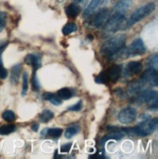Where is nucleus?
<instances>
[{
    "mask_svg": "<svg viewBox=\"0 0 158 159\" xmlns=\"http://www.w3.org/2000/svg\"><path fill=\"white\" fill-rule=\"evenodd\" d=\"M155 9V5L153 3H148L145 6L141 7V8L137 9L132 15L131 17L129 18L128 23H127V26H132L133 25H135L136 23L140 22L141 20H142L143 18L147 17L148 15H150Z\"/></svg>",
    "mask_w": 158,
    "mask_h": 159,
    "instance_id": "nucleus-2",
    "label": "nucleus"
},
{
    "mask_svg": "<svg viewBox=\"0 0 158 159\" xmlns=\"http://www.w3.org/2000/svg\"><path fill=\"white\" fill-rule=\"evenodd\" d=\"M80 131V127L78 125H75V126H71V127H68L65 131V138L66 139H70L73 136H75L76 134H78V132Z\"/></svg>",
    "mask_w": 158,
    "mask_h": 159,
    "instance_id": "nucleus-20",
    "label": "nucleus"
},
{
    "mask_svg": "<svg viewBox=\"0 0 158 159\" xmlns=\"http://www.w3.org/2000/svg\"><path fill=\"white\" fill-rule=\"evenodd\" d=\"M16 130V126L13 124H8V125H3L0 127V135H9L13 133Z\"/></svg>",
    "mask_w": 158,
    "mask_h": 159,
    "instance_id": "nucleus-22",
    "label": "nucleus"
},
{
    "mask_svg": "<svg viewBox=\"0 0 158 159\" xmlns=\"http://www.w3.org/2000/svg\"><path fill=\"white\" fill-rule=\"evenodd\" d=\"M123 136H124V134H123L122 132H119V131H113V132H111L108 135H106V136H105L104 138H102V141H101V144H105L109 140L119 141V140L122 139Z\"/></svg>",
    "mask_w": 158,
    "mask_h": 159,
    "instance_id": "nucleus-14",
    "label": "nucleus"
},
{
    "mask_svg": "<svg viewBox=\"0 0 158 159\" xmlns=\"http://www.w3.org/2000/svg\"><path fill=\"white\" fill-rule=\"evenodd\" d=\"M137 118V110L134 107H125L123 108L118 114V120L122 124L133 123Z\"/></svg>",
    "mask_w": 158,
    "mask_h": 159,
    "instance_id": "nucleus-5",
    "label": "nucleus"
},
{
    "mask_svg": "<svg viewBox=\"0 0 158 159\" xmlns=\"http://www.w3.org/2000/svg\"><path fill=\"white\" fill-rule=\"evenodd\" d=\"M47 131H48V129L43 130V131H42V133H41V136H42V137H43V136H46V135H47Z\"/></svg>",
    "mask_w": 158,
    "mask_h": 159,
    "instance_id": "nucleus-35",
    "label": "nucleus"
},
{
    "mask_svg": "<svg viewBox=\"0 0 158 159\" xmlns=\"http://www.w3.org/2000/svg\"><path fill=\"white\" fill-rule=\"evenodd\" d=\"M156 98H157L156 91L145 90V91L139 92L138 96H137V98H136V101L138 103H148Z\"/></svg>",
    "mask_w": 158,
    "mask_h": 159,
    "instance_id": "nucleus-7",
    "label": "nucleus"
},
{
    "mask_svg": "<svg viewBox=\"0 0 158 159\" xmlns=\"http://www.w3.org/2000/svg\"><path fill=\"white\" fill-rule=\"evenodd\" d=\"M147 52V48L145 46V43L141 38L135 39L131 45L129 46L128 49H126L127 57L129 56H137V55H142Z\"/></svg>",
    "mask_w": 158,
    "mask_h": 159,
    "instance_id": "nucleus-4",
    "label": "nucleus"
},
{
    "mask_svg": "<svg viewBox=\"0 0 158 159\" xmlns=\"http://www.w3.org/2000/svg\"><path fill=\"white\" fill-rule=\"evenodd\" d=\"M20 65H16L14 66L12 68V73H11V80L14 84H17L18 80H19V76H20Z\"/></svg>",
    "mask_w": 158,
    "mask_h": 159,
    "instance_id": "nucleus-18",
    "label": "nucleus"
},
{
    "mask_svg": "<svg viewBox=\"0 0 158 159\" xmlns=\"http://www.w3.org/2000/svg\"><path fill=\"white\" fill-rule=\"evenodd\" d=\"M29 89V81H27V73L25 72L23 75V96H25Z\"/></svg>",
    "mask_w": 158,
    "mask_h": 159,
    "instance_id": "nucleus-26",
    "label": "nucleus"
},
{
    "mask_svg": "<svg viewBox=\"0 0 158 159\" xmlns=\"http://www.w3.org/2000/svg\"><path fill=\"white\" fill-rule=\"evenodd\" d=\"M71 146H72V143H68L66 144H64V146L61 148V152H64V153L68 152V151H70V148H71Z\"/></svg>",
    "mask_w": 158,
    "mask_h": 159,
    "instance_id": "nucleus-32",
    "label": "nucleus"
},
{
    "mask_svg": "<svg viewBox=\"0 0 158 159\" xmlns=\"http://www.w3.org/2000/svg\"><path fill=\"white\" fill-rule=\"evenodd\" d=\"M109 19V11L107 9H102L92 18L91 25L95 27H102Z\"/></svg>",
    "mask_w": 158,
    "mask_h": 159,
    "instance_id": "nucleus-6",
    "label": "nucleus"
},
{
    "mask_svg": "<svg viewBox=\"0 0 158 159\" xmlns=\"http://www.w3.org/2000/svg\"><path fill=\"white\" fill-rule=\"evenodd\" d=\"M58 96L61 100H68L72 97V92L68 88H61L58 91Z\"/></svg>",
    "mask_w": 158,
    "mask_h": 159,
    "instance_id": "nucleus-19",
    "label": "nucleus"
},
{
    "mask_svg": "<svg viewBox=\"0 0 158 159\" xmlns=\"http://www.w3.org/2000/svg\"><path fill=\"white\" fill-rule=\"evenodd\" d=\"M25 61L27 65H31L34 70H37V68L41 66V56L37 54H29L25 58Z\"/></svg>",
    "mask_w": 158,
    "mask_h": 159,
    "instance_id": "nucleus-10",
    "label": "nucleus"
},
{
    "mask_svg": "<svg viewBox=\"0 0 158 159\" xmlns=\"http://www.w3.org/2000/svg\"><path fill=\"white\" fill-rule=\"evenodd\" d=\"M6 19H7L6 13H0V32L4 30V27L6 25Z\"/></svg>",
    "mask_w": 158,
    "mask_h": 159,
    "instance_id": "nucleus-28",
    "label": "nucleus"
},
{
    "mask_svg": "<svg viewBox=\"0 0 158 159\" xmlns=\"http://www.w3.org/2000/svg\"><path fill=\"white\" fill-rule=\"evenodd\" d=\"M107 80V76L105 72H102L99 76L97 77V79H96V82L97 83H106Z\"/></svg>",
    "mask_w": 158,
    "mask_h": 159,
    "instance_id": "nucleus-31",
    "label": "nucleus"
},
{
    "mask_svg": "<svg viewBox=\"0 0 158 159\" xmlns=\"http://www.w3.org/2000/svg\"><path fill=\"white\" fill-rule=\"evenodd\" d=\"M157 103H158V102H157V98H156L153 101L150 102V105L148 106V109H150V110H157Z\"/></svg>",
    "mask_w": 158,
    "mask_h": 159,
    "instance_id": "nucleus-33",
    "label": "nucleus"
},
{
    "mask_svg": "<svg viewBox=\"0 0 158 159\" xmlns=\"http://www.w3.org/2000/svg\"><path fill=\"white\" fill-rule=\"evenodd\" d=\"M43 99L49 101L51 103H53V105H55V106H61V102H61V99L58 95H55V94H52V93L44 94L43 95Z\"/></svg>",
    "mask_w": 158,
    "mask_h": 159,
    "instance_id": "nucleus-16",
    "label": "nucleus"
},
{
    "mask_svg": "<svg viewBox=\"0 0 158 159\" xmlns=\"http://www.w3.org/2000/svg\"><path fill=\"white\" fill-rule=\"evenodd\" d=\"M2 117H3V119L7 122H12L16 118L15 113H14L13 111H11V110H6V111H4L2 114Z\"/></svg>",
    "mask_w": 158,
    "mask_h": 159,
    "instance_id": "nucleus-25",
    "label": "nucleus"
},
{
    "mask_svg": "<svg viewBox=\"0 0 158 159\" xmlns=\"http://www.w3.org/2000/svg\"><path fill=\"white\" fill-rule=\"evenodd\" d=\"M7 75H8V72L5 70V67L3 66V64H2V59H1V53H0V78L1 79H4L7 77Z\"/></svg>",
    "mask_w": 158,
    "mask_h": 159,
    "instance_id": "nucleus-27",
    "label": "nucleus"
},
{
    "mask_svg": "<svg viewBox=\"0 0 158 159\" xmlns=\"http://www.w3.org/2000/svg\"><path fill=\"white\" fill-rule=\"evenodd\" d=\"M126 42V35L125 34H118L108 39L106 42L102 46L101 53L106 58H111L117 52H119L122 48H124Z\"/></svg>",
    "mask_w": 158,
    "mask_h": 159,
    "instance_id": "nucleus-1",
    "label": "nucleus"
},
{
    "mask_svg": "<svg viewBox=\"0 0 158 159\" xmlns=\"http://www.w3.org/2000/svg\"><path fill=\"white\" fill-rule=\"evenodd\" d=\"M53 117H54V113L51 111V110H49V109H44L43 111L40 113L39 119H40L41 122L47 123V122H49L51 119H53Z\"/></svg>",
    "mask_w": 158,
    "mask_h": 159,
    "instance_id": "nucleus-17",
    "label": "nucleus"
},
{
    "mask_svg": "<svg viewBox=\"0 0 158 159\" xmlns=\"http://www.w3.org/2000/svg\"><path fill=\"white\" fill-rule=\"evenodd\" d=\"M81 108H82V101H79L77 103H75L74 106L68 107L67 110H70V111H79Z\"/></svg>",
    "mask_w": 158,
    "mask_h": 159,
    "instance_id": "nucleus-30",
    "label": "nucleus"
},
{
    "mask_svg": "<svg viewBox=\"0 0 158 159\" xmlns=\"http://www.w3.org/2000/svg\"><path fill=\"white\" fill-rule=\"evenodd\" d=\"M38 128H39V124H37V123H32L31 124V129L33 130V131H36L38 130Z\"/></svg>",
    "mask_w": 158,
    "mask_h": 159,
    "instance_id": "nucleus-34",
    "label": "nucleus"
},
{
    "mask_svg": "<svg viewBox=\"0 0 158 159\" xmlns=\"http://www.w3.org/2000/svg\"><path fill=\"white\" fill-rule=\"evenodd\" d=\"M80 13V8L75 4V3H71L68 6H66L65 8V15L70 18V19H74L76 18Z\"/></svg>",
    "mask_w": 158,
    "mask_h": 159,
    "instance_id": "nucleus-13",
    "label": "nucleus"
},
{
    "mask_svg": "<svg viewBox=\"0 0 158 159\" xmlns=\"http://www.w3.org/2000/svg\"><path fill=\"white\" fill-rule=\"evenodd\" d=\"M32 86H33V90L34 91H38V90L40 89V84H39V82H38V79L36 77V75H35V70H34L33 72V76H32Z\"/></svg>",
    "mask_w": 158,
    "mask_h": 159,
    "instance_id": "nucleus-29",
    "label": "nucleus"
},
{
    "mask_svg": "<svg viewBox=\"0 0 158 159\" xmlns=\"http://www.w3.org/2000/svg\"><path fill=\"white\" fill-rule=\"evenodd\" d=\"M83 0H75V2H77V3H79V2H82Z\"/></svg>",
    "mask_w": 158,
    "mask_h": 159,
    "instance_id": "nucleus-36",
    "label": "nucleus"
},
{
    "mask_svg": "<svg viewBox=\"0 0 158 159\" xmlns=\"http://www.w3.org/2000/svg\"><path fill=\"white\" fill-rule=\"evenodd\" d=\"M158 74H157V70L154 68H148V70L142 74V80L146 83V84H150L151 86H157L158 84Z\"/></svg>",
    "mask_w": 158,
    "mask_h": 159,
    "instance_id": "nucleus-8",
    "label": "nucleus"
},
{
    "mask_svg": "<svg viewBox=\"0 0 158 159\" xmlns=\"http://www.w3.org/2000/svg\"><path fill=\"white\" fill-rule=\"evenodd\" d=\"M61 134H63V130L61 129H59V128H54V129H48L47 131V135L50 136L52 138H55V139H57L59 138Z\"/></svg>",
    "mask_w": 158,
    "mask_h": 159,
    "instance_id": "nucleus-24",
    "label": "nucleus"
},
{
    "mask_svg": "<svg viewBox=\"0 0 158 159\" xmlns=\"http://www.w3.org/2000/svg\"><path fill=\"white\" fill-rule=\"evenodd\" d=\"M157 65H158V55L154 54L153 56H151L147 60V66L149 68H154V70H157Z\"/></svg>",
    "mask_w": 158,
    "mask_h": 159,
    "instance_id": "nucleus-23",
    "label": "nucleus"
},
{
    "mask_svg": "<svg viewBox=\"0 0 158 159\" xmlns=\"http://www.w3.org/2000/svg\"><path fill=\"white\" fill-rule=\"evenodd\" d=\"M120 74H121V66H117V65H114L109 67L106 76H107V79H109L112 82H115L120 77Z\"/></svg>",
    "mask_w": 158,
    "mask_h": 159,
    "instance_id": "nucleus-11",
    "label": "nucleus"
},
{
    "mask_svg": "<svg viewBox=\"0 0 158 159\" xmlns=\"http://www.w3.org/2000/svg\"><path fill=\"white\" fill-rule=\"evenodd\" d=\"M142 70V65L140 61H129L127 65V70L131 74H137Z\"/></svg>",
    "mask_w": 158,
    "mask_h": 159,
    "instance_id": "nucleus-15",
    "label": "nucleus"
},
{
    "mask_svg": "<svg viewBox=\"0 0 158 159\" xmlns=\"http://www.w3.org/2000/svg\"><path fill=\"white\" fill-rule=\"evenodd\" d=\"M77 30V25H75L74 23H70V24H66L64 27H63V33L64 35H68L74 31Z\"/></svg>",
    "mask_w": 158,
    "mask_h": 159,
    "instance_id": "nucleus-21",
    "label": "nucleus"
},
{
    "mask_svg": "<svg viewBox=\"0 0 158 159\" xmlns=\"http://www.w3.org/2000/svg\"><path fill=\"white\" fill-rule=\"evenodd\" d=\"M131 5V0H120L114 6V12L116 14H124Z\"/></svg>",
    "mask_w": 158,
    "mask_h": 159,
    "instance_id": "nucleus-12",
    "label": "nucleus"
},
{
    "mask_svg": "<svg viewBox=\"0 0 158 159\" xmlns=\"http://www.w3.org/2000/svg\"><path fill=\"white\" fill-rule=\"evenodd\" d=\"M124 20L125 18L122 14H115L114 16L109 18L107 22L104 25V34L107 36L111 35L120 29Z\"/></svg>",
    "mask_w": 158,
    "mask_h": 159,
    "instance_id": "nucleus-3",
    "label": "nucleus"
},
{
    "mask_svg": "<svg viewBox=\"0 0 158 159\" xmlns=\"http://www.w3.org/2000/svg\"><path fill=\"white\" fill-rule=\"evenodd\" d=\"M107 2V0H92L90 2V4L88 5L87 8L84 10L83 13V16L84 17H88V16H91L93 14L99 10L102 5H105Z\"/></svg>",
    "mask_w": 158,
    "mask_h": 159,
    "instance_id": "nucleus-9",
    "label": "nucleus"
}]
</instances>
